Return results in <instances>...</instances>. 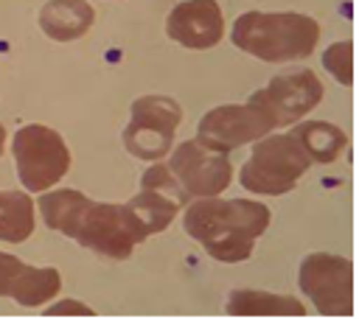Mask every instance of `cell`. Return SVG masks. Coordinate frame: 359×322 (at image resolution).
<instances>
[{
  "label": "cell",
  "instance_id": "cell-5",
  "mask_svg": "<svg viewBox=\"0 0 359 322\" xmlns=\"http://www.w3.org/2000/svg\"><path fill=\"white\" fill-rule=\"evenodd\" d=\"M14 160H17V176L25 190L42 193L50 185H56L67 168H70V151L65 140L39 123H28L14 134L11 143Z\"/></svg>",
  "mask_w": 359,
  "mask_h": 322
},
{
  "label": "cell",
  "instance_id": "cell-7",
  "mask_svg": "<svg viewBox=\"0 0 359 322\" xmlns=\"http://www.w3.org/2000/svg\"><path fill=\"white\" fill-rule=\"evenodd\" d=\"M300 288L323 316L353 314V263L331 252H314L300 263Z\"/></svg>",
  "mask_w": 359,
  "mask_h": 322
},
{
  "label": "cell",
  "instance_id": "cell-2",
  "mask_svg": "<svg viewBox=\"0 0 359 322\" xmlns=\"http://www.w3.org/2000/svg\"><path fill=\"white\" fill-rule=\"evenodd\" d=\"M269 207L252 199L202 196L185 210V232L222 263H238L252 255V244L269 227Z\"/></svg>",
  "mask_w": 359,
  "mask_h": 322
},
{
  "label": "cell",
  "instance_id": "cell-9",
  "mask_svg": "<svg viewBox=\"0 0 359 322\" xmlns=\"http://www.w3.org/2000/svg\"><path fill=\"white\" fill-rule=\"evenodd\" d=\"M188 193L185 188L174 179V174L168 171V165L154 162L140 182V193L132 196L126 202V210L132 213V218L137 221L140 232L149 238L154 232H163L174 216L180 213L182 204H188Z\"/></svg>",
  "mask_w": 359,
  "mask_h": 322
},
{
  "label": "cell",
  "instance_id": "cell-20",
  "mask_svg": "<svg viewBox=\"0 0 359 322\" xmlns=\"http://www.w3.org/2000/svg\"><path fill=\"white\" fill-rule=\"evenodd\" d=\"M45 316H95V311L81 305V302H76V300H62V302L50 305L45 311Z\"/></svg>",
  "mask_w": 359,
  "mask_h": 322
},
{
  "label": "cell",
  "instance_id": "cell-12",
  "mask_svg": "<svg viewBox=\"0 0 359 322\" xmlns=\"http://www.w3.org/2000/svg\"><path fill=\"white\" fill-rule=\"evenodd\" d=\"M165 31L182 48L205 50L224 36V17L216 0H185L168 14Z\"/></svg>",
  "mask_w": 359,
  "mask_h": 322
},
{
  "label": "cell",
  "instance_id": "cell-10",
  "mask_svg": "<svg viewBox=\"0 0 359 322\" xmlns=\"http://www.w3.org/2000/svg\"><path fill=\"white\" fill-rule=\"evenodd\" d=\"M323 92H325L323 81L311 70H292V73L275 76L264 90L252 92L250 104L261 106L278 129L309 115L323 101Z\"/></svg>",
  "mask_w": 359,
  "mask_h": 322
},
{
  "label": "cell",
  "instance_id": "cell-6",
  "mask_svg": "<svg viewBox=\"0 0 359 322\" xmlns=\"http://www.w3.org/2000/svg\"><path fill=\"white\" fill-rule=\"evenodd\" d=\"M182 109L168 95H143L132 104V120L123 129V146L132 157L157 162L168 154Z\"/></svg>",
  "mask_w": 359,
  "mask_h": 322
},
{
  "label": "cell",
  "instance_id": "cell-17",
  "mask_svg": "<svg viewBox=\"0 0 359 322\" xmlns=\"http://www.w3.org/2000/svg\"><path fill=\"white\" fill-rule=\"evenodd\" d=\"M34 232V202L22 190H0V241L20 244Z\"/></svg>",
  "mask_w": 359,
  "mask_h": 322
},
{
  "label": "cell",
  "instance_id": "cell-14",
  "mask_svg": "<svg viewBox=\"0 0 359 322\" xmlns=\"http://www.w3.org/2000/svg\"><path fill=\"white\" fill-rule=\"evenodd\" d=\"M227 314L230 316H306V308L294 297L236 288V291H230Z\"/></svg>",
  "mask_w": 359,
  "mask_h": 322
},
{
  "label": "cell",
  "instance_id": "cell-8",
  "mask_svg": "<svg viewBox=\"0 0 359 322\" xmlns=\"http://www.w3.org/2000/svg\"><path fill=\"white\" fill-rule=\"evenodd\" d=\"M168 171L174 179L185 188L188 196H219L230 179H233V165L224 151L208 146L205 140H185L174 148L168 160Z\"/></svg>",
  "mask_w": 359,
  "mask_h": 322
},
{
  "label": "cell",
  "instance_id": "cell-4",
  "mask_svg": "<svg viewBox=\"0 0 359 322\" xmlns=\"http://www.w3.org/2000/svg\"><path fill=\"white\" fill-rule=\"evenodd\" d=\"M309 168L311 160L292 132L272 134L255 143L250 160L241 168V185L261 196H278L292 190Z\"/></svg>",
  "mask_w": 359,
  "mask_h": 322
},
{
  "label": "cell",
  "instance_id": "cell-15",
  "mask_svg": "<svg viewBox=\"0 0 359 322\" xmlns=\"http://www.w3.org/2000/svg\"><path fill=\"white\" fill-rule=\"evenodd\" d=\"M292 134L297 137V143L303 146V151L309 154L311 162H334L339 157V151L345 148L348 137L342 129L323 123V120H306L300 126L292 129Z\"/></svg>",
  "mask_w": 359,
  "mask_h": 322
},
{
  "label": "cell",
  "instance_id": "cell-13",
  "mask_svg": "<svg viewBox=\"0 0 359 322\" xmlns=\"http://www.w3.org/2000/svg\"><path fill=\"white\" fill-rule=\"evenodd\" d=\"M93 20H95V11L84 0H50L39 11L42 31L56 42H70L84 36Z\"/></svg>",
  "mask_w": 359,
  "mask_h": 322
},
{
  "label": "cell",
  "instance_id": "cell-19",
  "mask_svg": "<svg viewBox=\"0 0 359 322\" xmlns=\"http://www.w3.org/2000/svg\"><path fill=\"white\" fill-rule=\"evenodd\" d=\"M22 260L20 258H14V255H8V252H0V297H8V291H11V283H14V277L22 272Z\"/></svg>",
  "mask_w": 359,
  "mask_h": 322
},
{
  "label": "cell",
  "instance_id": "cell-11",
  "mask_svg": "<svg viewBox=\"0 0 359 322\" xmlns=\"http://www.w3.org/2000/svg\"><path fill=\"white\" fill-rule=\"evenodd\" d=\"M275 129L272 118L255 106V104H224V106H216L210 109L196 132H199V140H205L208 146L219 148V151H233L244 143H252L258 137H266L269 132Z\"/></svg>",
  "mask_w": 359,
  "mask_h": 322
},
{
  "label": "cell",
  "instance_id": "cell-16",
  "mask_svg": "<svg viewBox=\"0 0 359 322\" xmlns=\"http://www.w3.org/2000/svg\"><path fill=\"white\" fill-rule=\"evenodd\" d=\"M62 288V277L56 269H36V266H22V272L14 277L8 297H14L20 305L25 308H36L42 302H48L50 297H56Z\"/></svg>",
  "mask_w": 359,
  "mask_h": 322
},
{
  "label": "cell",
  "instance_id": "cell-1",
  "mask_svg": "<svg viewBox=\"0 0 359 322\" xmlns=\"http://www.w3.org/2000/svg\"><path fill=\"white\" fill-rule=\"evenodd\" d=\"M39 210L50 230L112 260L129 258L135 244L146 241L126 204L90 202L79 190H42Z\"/></svg>",
  "mask_w": 359,
  "mask_h": 322
},
{
  "label": "cell",
  "instance_id": "cell-3",
  "mask_svg": "<svg viewBox=\"0 0 359 322\" xmlns=\"http://www.w3.org/2000/svg\"><path fill=\"white\" fill-rule=\"evenodd\" d=\"M317 39V20L294 11H247L233 25V45L264 62L306 59Z\"/></svg>",
  "mask_w": 359,
  "mask_h": 322
},
{
  "label": "cell",
  "instance_id": "cell-18",
  "mask_svg": "<svg viewBox=\"0 0 359 322\" xmlns=\"http://www.w3.org/2000/svg\"><path fill=\"white\" fill-rule=\"evenodd\" d=\"M323 64L325 70L345 87L353 84V42H334L325 53H323Z\"/></svg>",
  "mask_w": 359,
  "mask_h": 322
},
{
  "label": "cell",
  "instance_id": "cell-21",
  "mask_svg": "<svg viewBox=\"0 0 359 322\" xmlns=\"http://www.w3.org/2000/svg\"><path fill=\"white\" fill-rule=\"evenodd\" d=\"M3 140H6V132H3V126H0V154H3Z\"/></svg>",
  "mask_w": 359,
  "mask_h": 322
}]
</instances>
